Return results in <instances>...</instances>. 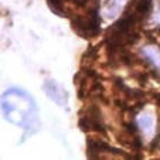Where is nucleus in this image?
<instances>
[{"mask_svg": "<svg viewBox=\"0 0 160 160\" xmlns=\"http://www.w3.org/2000/svg\"><path fill=\"white\" fill-rule=\"evenodd\" d=\"M139 126L142 128L143 130H146V132L152 130V128H153V125H152V119L149 118V116H143V118L139 121Z\"/></svg>", "mask_w": 160, "mask_h": 160, "instance_id": "obj_1", "label": "nucleus"}]
</instances>
